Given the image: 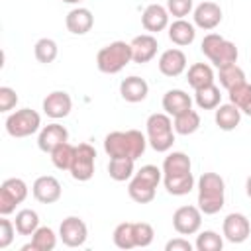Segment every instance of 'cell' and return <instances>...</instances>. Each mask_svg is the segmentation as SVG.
Instances as JSON below:
<instances>
[{"mask_svg":"<svg viewBox=\"0 0 251 251\" xmlns=\"http://www.w3.org/2000/svg\"><path fill=\"white\" fill-rule=\"evenodd\" d=\"M167 10L175 18H184L192 10V0H167Z\"/></svg>","mask_w":251,"mask_h":251,"instance_id":"ee69618b","label":"cell"},{"mask_svg":"<svg viewBox=\"0 0 251 251\" xmlns=\"http://www.w3.org/2000/svg\"><path fill=\"white\" fill-rule=\"evenodd\" d=\"M127 137H129V147H131V157L137 159L143 155L145 151V145H147V139L141 131L137 129H127Z\"/></svg>","mask_w":251,"mask_h":251,"instance_id":"b9f144b4","label":"cell"},{"mask_svg":"<svg viewBox=\"0 0 251 251\" xmlns=\"http://www.w3.org/2000/svg\"><path fill=\"white\" fill-rule=\"evenodd\" d=\"M141 24L147 31H163L169 24V10H165L161 4H149L141 14Z\"/></svg>","mask_w":251,"mask_h":251,"instance_id":"8fae6325","label":"cell"},{"mask_svg":"<svg viewBox=\"0 0 251 251\" xmlns=\"http://www.w3.org/2000/svg\"><path fill=\"white\" fill-rule=\"evenodd\" d=\"M165 249H167V251H192V245H190L186 239L176 237V239H171Z\"/></svg>","mask_w":251,"mask_h":251,"instance_id":"681fc988","label":"cell"},{"mask_svg":"<svg viewBox=\"0 0 251 251\" xmlns=\"http://www.w3.org/2000/svg\"><path fill=\"white\" fill-rule=\"evenodd\" d=\"M129 61H133V55H131V45L126 41H114L102 47L96 55V65L106 75L120 73Z\"/></svg>","mask_w":251,"mask_h":251,"instance_id":"6da1fadb","label":"cell"},{"mask_svg":"<svg viewBox=\"0 0 251 251\" xmlns=\"http://www.w3.org/2000/svg\"><path fill=\"white\" fill-rule=\"evenodd\" d=\"M194 186V176L192 173H184V175H165V188L169 194L173 196H184L192 190Z\"/></svg>","mask_w":251,"mask_h":251,"instance_id":"44dd1931","label":"cell"},{"mask_svg":"<svg viewBox=\"0 0 251 251\" xmlns=\"http://www.w3.org/2000/svg\"><path fill=\"white\" fill-rule=\"evenodd\" d=\"M251 233L249 220L243 214H229L224 220V235L231 243H243Z\"/></svg>","mask_w":251,"mask_h":251,"instance_id":"8992f818","label":"cell"},{"mask_svg":"<svg viewBox=\"0 0 251 251\" xmlns=\"http://www.w3.org/2000/svg\"><path fill=\"white\" fill-rule=\"evenodd\" d=\"M224 178L216 173H204L198 180V196H224Z\"/></svg>","mask_w":251,"mask_h":251,"instance_id":"7402d4cb","label":"cell"},{"mask_svg":"<svg viewBox=\"0 0 251 251\" xmlns=\"http://www.w3.org/2000/svg\"><path fill=\"white\" fill-rule=\"evenodd\" d=\"M49 155H51V161H53V165H55L57 169L69 171L71 165H73V161H75V145H71L69 141H63V143H59Z\"/></svg>","mask_w":251,"mask_h":251,"instance_id":"d4e9b609","label":"cell"},{"mask_svg":"<svg viewBox=\"0 0 251 251\" xmlns=\"http://www.w3.org/2000/svg\"><path fill=\"white\" fill-rule=\"evenodd\" d=\"M147 92H149L147 82H145L141 76H135V75L124 78L122 84H120V94H122V98H124L126 102H131V104L145 100V98H147Z\"/></svg>","mask_w":251,"mask_h":251,"instance_id":"4fadbf2b","label":"cell"},{"mask_svg":"<svg viewBox=\"0 0 251 251\" xmlns=\"http://www.w3.org/2000/svg\"><path fill=\"white\" fill-rule=\"evenodd\" d=\"M173 127H175V131L180 133V135H190V133H194V131L200 127V116H198V112L190 108V110H186V112L175 116Z\"/></svg>","mask_w":251,"mask_h":251,"instance_id":"603a6c76","label":"cell"},{"mask_svg":"<svg viewBox=\"0 0 251 251\" xmlns=\"http://www.w3.org/2000/svg\"><path fill=\"white\" fill-rule=\"evenodd\" d=\"M218 71H220V84H222L226 90H229V88H233V86L245 82V73H243V69L237 67L235 63L226 65V67H220Z\"/></svg>","mask_w":251,"mask_h":251,"instance_id":"f1b7e54d","label":"cell"},{"mask_svg":"<svg viewBox=\"0 0 251 251\" xmlns=\"http://www.w3.org/2000/svg\"><path fill=\"white\" fill-rule=\"evenodd\" d=\"M39 126H41V118L31 108H22V110L10 114L6 120V129L12 137H27V135L35 133L39 129Z\"/></svg>","mask_w":251,"mask_h":251,"instance_id":"7a4b0ae2","label":"cell"},{"mask_svg":"<svg viewBox=\"0 0 251 251\" xmlns=\"http://www.w3.org/2000/svg\"><path fill=\"white\" fill-rule=\"evenodd\" d=\"M35 59L43 65H49L57 59V43L49 37H41L37 43H35Z\"/></svg>","mask_w":251,"mask_h":251,"instance_id":"d6a6232c","label":"cell"},{"mask_svg":"<svg viewBox=\"0 0 251 251\" xmlns=\"http://www.w3.org/2000/svg\"><path fill=\"white\" fill-rule=\"evenodd\" d=\"M227 92H229V102L235 104L239 110H243L251 102V84L247 80L237 84V86H233V88H229Z\"/></svg>","mask_w":251,"mask_h":251,"instance_id":"d590c367","label":"cell"},{"mask_svg":"<svg viewBox=\"0 0 251 251\" xmlns=\"http://www.w3.org/2000/svg\"><path fill=\"white\" fill-rule=\"evenodd\" d=\"M194 35H196L194 25H192L190 22L182 20V18H178L176 22H173V24L169 25V37H171V41H173L175 45H178V47L190 45V43L194 41Z\"/></svg>","mask_w":251,"mask_h":251,"instance_id":"ac0fdd59","label":"cell"},{"mask_svg":"<svg viewBox=\"0 0 251 251\" xmlns=\"http://www.w3.org/2000/svg\"><path fill=\"white\" fill-rule=\"evenodd\" d=\"M149 143H151V147H153L155 151H159V153L169 151V149L173 147V143H175V133L169 131V133H161V135H151V137H149Z\"/></svg>","mask_w":251,"mask_h":251,"instance_id":"7bdbcfd3","label":"cell"},{"mask_svg":"<svg viewBox=\"0 0 251 251\" xmlns=\"http://www.w3.org/2000/svg\"><path fill=\"white\" fill-rule=\"evenodd\" d=\"M18 104V94L10 86H0V112H8Z\"/></svg>","mask_w":251,"mask_h":251,"instance_id":"f6af8a7d","label":"cell"},{"mask_svg":"<svg viewBox=\"0 0 251 251\" xmlns=\"http://www.w3.org/2000/svg\"><path fill=\"white\" fill-rule=\"evenodd\" d=\"M224 241L216 231H202L196 239V249L198 251H222Z\"/></svg>","mask_w":251,"mask_h":251,"instance_id":"74e56055","label":"cell"},{"mask_svg":"<svg viewBox=\"0 0 251 251\" xmlns=\"http://www.w3.org/2000/svg\"><path fill=\"white\" fill-rule=\"evenodd\" d=\"M153 235H155V231H153L151 224H147V222H133V241H135V247L151 245Z\"/></svg>","mask_w":251,"mask_h":251,"instance_id":"8d00e7d4","label":"cell"},{"mask_svg":"<svg viewBox=\"0 0 251 251\" xmlns=\"http://www.w3.org/2000/svg\"><path fill=\"white\" fill-rule=\"evenodd\" d=\"M133 178H137V180H141V182H145V184L157 188V184L161 182V171H159V167H155V165H143V167L135 173Z\"/></svg>","mask_w":251,"mask_h":251,"instance_id":"ab89813d","label":"cell"},{"mask_svg":"<svg viewBox=\"0 0 251 251\" xmlns=\"http://www.w3.org/2000/svg\"><path fill=\"white\" fill-rule=\"evenodd\" d=\"M245 192H247V196L251 198V175H249L247 180H245Z\"/></svg>","mask_w":251,"mask_h":251,"instance_id":"f907efd6","label":"cell"},{"mask_svg":"<svg viewBox=\"0 0 251 251\" xmlns=\"http://www.w3.org/2000/svg\"><path fill=\"white\" fill-rule=\"evenodd\" d=\"M220 98H222L220 88L214 82L196 90V104L202 110H214V108H218L220 106Z\"/></svg>","mask_w":251,"mask_h":251,"instance_id":"83f0119b","label":"cell"},{"mask_svg":"<svg viewBox=\"0 0 251 251\" xmlns=\"http://www.w3.org/2000/svg\"><path fill=\"white\" fill-rule=\"evenodd\" d=\"M65 24H67V29H69L71 33H75V35H84V33H88V31L92 29V25H94V16H92V12H90L88 8H75V10H71V12L67 14Z\"/></svg>","mask_w":251,"mask_h":251,"instance_id":"30bf717a","label":"cell"},{"mask_svg":"<svg viewBox=\"0 0 251 251\" xmlns=\"http://www.w3.org/2000/svg\"><path fill=\"white\" fill-rule=\"evenodd\" d=\"M190 157L182 151H173L171 155L165 157V163H163V173L173 176V175H184V173H190Z\"/></svg>","mask_w":251,"mask_h":251,"instance_id":"ffe728a7","label":"cell"},{"mask_svg":"<svg viewBox=\"0 0 251 251\" xmlns=\"http://www.w3.org/2000/svg\"><path fill=\"white\" fill-rule=\"evenodd\" d=\"M222 41H224V37L218 35V33H208V35H204V39H202V53L210 59V57L214 55V51L222 45Z\"/></svg>","mask_w":251,"mask_h":251,"instance_id":"bcb514c9","label":"cell"},{"mask_svg":"<svg viewBox=\"0 0 251 251\" xmlns=\"http://www.w3.org/2000/svg\"><path fill=\"white\" fill-rule=\"evenodd\" d=\"M33 196L41 204H53L61 198V182L51 175H43L33 182Z\"/></svg>","mask_w":251,"mask_h":251,"instance_id":"5b68a950","label":"cell"},{"mask_svg":"<svg viewBox=\"0 0 251 251\" xmlns=\"http://www.w3.org/2000/svg\"><path fill=\"white\" fill-rule=\"evenodd\" d=\"M133 161L131 157H112L110 163H108V173L114 180L122 182V180H127L131 175H133Z\"/></svg>","mask_w":251,"mask_h":251,"instance_id":"cb8c5ba5","label":"cell"},{"mask_svg":"<svg viewBox=\"0 0 251 251\" xmlns=\"http://www.w3.org/2000/svg\"><path fill=\"white\" fill-rule=\"evenodd\" d=\"M202 212L196 206H180L173 216V227L180 235H192L200 229Z\"/></svg>","mask_w":251,"mask_h":251,"instance_id":"3957f363","label":"cell"},{"mask_svg":"<svg viewBox=\"0 0 251 251\" xmlns=\"http://www.w3.org/2000/svg\"><path fill=\"white\" fill-rule=\"evenodd\" d=\"M186 80H188V84H190L194 90L204 88V86H208V84L214 82V71H212V67L206 65V63H194V65L188 69Z\"/></svg>","mask_w":251,"mask_h":251,"instance_id":"d6986e66","label":"cell"},{"mask_svg":"<svg viewBox=\"0 0 251 251\" xmlns=\"http://www.w3.org/2000/svg\"><path fill=\"white\" fill-rule=\"evenodd\" d=\"M147 133L151 135H161V133H169L173 131V122L167 114H151L147 118Z\"/></svg>","mask_w":251,"mask_h":251,"instance_id":"e575fe53","label":"cell"},{"mask_svg":"<svg viewBox=\"0 0 251 251\" xmlns=\"http://www.w3.org/2000/svg\"><path fill=\"white\" fill-rule=\"evenodd\" d=\"M104 151L110 155V159L112 157H131L127 131H112V133H108L106 139H104Z\"/></svg>","mask_w":251,"mask_h":251,"instance_id":"9a60e30c","label":"cell"},{"mask_svg":"<svg viewBox=\"0 0 251 251\" xmlns=\"http://www.w3.org/2000/svg\"><path fill=\"white\" fill-rule=\"evenodd\" d=\"M243 112H245V114H247V116H251V102H249V104H247V106H245V108H243Z\"/></svg>","mask_w":251,"mask_h":251,"instance_id":"816d5d0a","label":"cell"},{"mask_svg":"<svg viewBox=\"0 0 251 251\" xmlns=\"http://www.w3.org/2000/svg\"><path fill=\"white\" fill-rule=\"evenodd\" d=\"M14 239V224L6 218L0 220V249H6Z\"/></svg>","mask_w":251,"mask_h":251,"instance_id":"7dc6e473","label":"cell"},{"mask_svg":"<svg viewBox=\"0 0 251 251\" xmlns=\"http://www.w3.org/2000/svg\"><path fill=\"white\" fill-rule=\"evenodd\" d=\"M224 196H198V208L202 214H218L224 208Z\"/></svg>","mask_w":251,"mask_h":251,"instance_id":"60d3db41","label":"cell"},{"mask_svg":"<svg viewBox=\"0 0 251 251\" xmlns=\"http://www.w3.org/2000/svg\"><path fill=\"white\" fill-rule=\"evenodd\" d=\"M67 139H69V133H67V129H65L63 126H59V124H49V126H45V127L41 129L39 139H37V145H39L41 151L51 153L59 143H63V141H67Z\"/></svg>","mask_w":251,"mask_h":251,"instance_id":"5bb4252c","label":"cell"},{"mask_svg":"<svg viewBox=\"0 0 251 251\" xmlns=\"http://www.w3.org/2000/svg\"><path fill=\"white\" fill-rule=\"evenodd\" d=\"M39 227V216L37 212L25 208L16 214V231L20 235H33V231Z\"/></svg>","mask_w":251,"mask_h":251,"instance_id":"484cf974","label":"cell"},{"mask_svg":"<svg viewBox=\"0 0 251 251\" xmlns=\"http://www.w3.org/2000/svg\"><path fill=\"white\" fill-rule=\"evenodd\" d=\"M71 108H73V100L63 90H55V92L47 94L45 100H43V112L49 118H53V120H59V118L69 116Z\"/></svg>","mask_w":251,"mask_h":251,"instance_id":"52a82bcc","label":"cell"},{"mask_svg":"<svg viewBox=\"0 0 251 251\" xmlns=\"http://www.w3.org/2000/svg\"><path fill=\"white\" fill-rule=\"evenodd\" d=\"M31 243L37 251H53L55 249V243H57V237L53 233L51 227H37L33 231V237H31Z\"/></svg>","mask_w":251,"mask_h":251,"instance_id":"836d02e7","label":"cell"},{"mask_svg":"<svg viewBox=\"0 0 251 251\" xmlns=\"http://www.w3.org/2000/svg\"><path fill=\"white\" fill-rule=\"evenodd\" d=\"M194 22L202 29H214L222 22V8L216 2L206 0V2H202V4L196 6V10H194Z\"/></svg>","mask_w":251,"mask_h":251,"instance_id":"9c48e42d","label":"cell"},{"mask_svg":"<svg viewBox=\"0 0 251 251\" xmlns=\"http://www.w3.org/2000/svg\"><path fill=\"white\" fill-rule=\"evenodd\" d=\"M114 243L118 249H133V222H122L114 229Z\"/></svg>","mask_w":251,"mask_h":251,"instance_id":"4dcf8cb0","label":"cell"},{"mask_svg":"<svg viewBox=\"0 0 251 251\" xmlns=\"http://www.w3.org/2000/svg\"><path fill=\"white\" fill-rule=\"evenodd\" d=\"M59 235H61V241L67 245V247H80L84 245L86 241V235H88V229H86V224L76 218V216H69L61 222V227H59Z\"/></svg>","mask_w":251,"mask_h":251,"instance_id":"277c9868","label":"cell"},{"mask_svg":"<svg viewBox=\"0 0 251 251\" xmlns=\"http://www.w3.org/2000/svg\"><path fill=\"white\" fill-rule=\"evenodd\" d=\"M237 47H235V43H231V41H227V39H224L222 41V45L214 51V55L210 57V61L220 69V67H226V65H231V63H235L237 61Z\"/></svg>","mask_w":251,"mask_h":251,"instance_id":"4316f807","label":"cell"},{"mask_svg":"<svg viewBox=\"0 0 251 251\" xmlns=\"http://www.w3.org/2000/svg\"><path fill=\"white\" fill-rule=\"evenodd\" d=\"M127 192H129V198L137 204H149L153 198H155V186H149L137 178H133L127 186Z\"/></svg>","mask_w":251,"mask_h":251,"instance_id":"f546056e","label":"cell"},{"mask_svg":"<svg viewBox=\"0 0 251 251\" xmlns=\"http://www.w3.org/2000/svg\"><path fill=\"white\" fill-rule=\"evenodd\" d=\"M63 2H67V4H76V2H80V0H63Z\"/></svg>","mask_w":251,"mask_h":251,"instance_id":"f5cc1de1","label":"cell"},{"mask_svg":"<svg viewBox=\"0 0 251 251\" xmlns=\"http://www.w3.org/2000/svg\"><path fill=\"white\" fill-rule=\"evenodd\" d=\"M69 171H71L75 180H80V182L90 180L94 175V159H84V157L75 155V161H73Z\"/></svg>","mask_w":251,"mask_h":251,"instance_id":"1f68e13d","label":"cell"},{"mask_svg":"<svg viewBox=\"0 0 251 251\" xmlns=\"http://www.w3.org/2000/svg\"><path fill=\"white\" fill-rule=\"evenodd\" d=\"M16 206H18V200L14 196H10L6 190L0 188V214L8 216V214H12L16 210Z\"/></svg>","mask_w":251,"mask_h":251,"instance_id":"c3c4849f","label":"cell"},{"mask_svg":"<svg viewBox=\"0 0 251 251\" xmlns=\"http://www.w3.org/2000/svg\"><path fill=\"white\" fill-rule=\"evenodd\" d=\"M163 108H165L167 114L178 116V114H182V112H186V110L192 108V100H190V96L184 90L175 88V90H169L163 96Z\"/></svg>","mask_w":251,"mask_h":251,"instance_id":"2e32d148","label":"cell"},{"mask_svg":"<svg viewBox=\"0 0 251 251\" xmlns=\"http://www.w3.org/2000/svg\"><path fill=\"white\" fill-rule=\"evenodd\" d=\"M2 190H6L10 196H14L18 200V204H22L25 198H27V186L22 178H6L2 184H0Z\"/></svg>","mask_w":251,"mask_h":251,"instance_id":"f35d334b","label":"cell"},{"mask_svg":"<svg viewBox=\"0 0 251 251\" xmlns=\"http://www.w3.org/2000/svg\"><path fill=\"white\" fill-rule=\"evenodd\" d=\"M186 69V55L180 49H167L159 59V71L165 76H178Z\"/></svg>","mask_w":251,"mask_h":251,"instance_id":"7c38bea8","label":"cell"},{"mask_svg":"<svg viewBox=\"0 0 251 251\" xmlns=\"http://www.w3.org/2000/svg\"><path fill=\"white\" fill-rule=\"evenodd\" d=\"M131 55H133V63H149L155 53H157V39L151 33H141L137 37L131 39Z\"/></svg>","mask_w":251,"mask_h":251,"instance_id":"ba28073f","label":"cell"},{"mask_svg":"<svg viewBox=\"0 0 251 251\" xmlns=\"http://www.w3.org/2000/svg\"><path fill=\"white\" fill-rule=\"evenodd\" d=\"M241 122V110L235 104H222L216 110V126L224 131H231L239 126Z\"/></svg>","mask_w":251,"mask_h":251,"instance_id":"e0dca14e","label":"cell"}]
</instances>
